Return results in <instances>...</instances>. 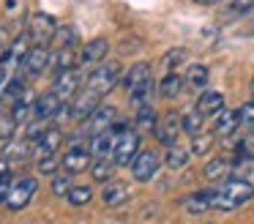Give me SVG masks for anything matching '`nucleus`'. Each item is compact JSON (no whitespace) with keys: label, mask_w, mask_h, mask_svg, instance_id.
I'll use <instances>...</instances> for the list:
<instances>
[{"label":"nucleus","mask_w":254,"mask_h":224,"mask_svg":"<svg viewBox=\"0 0 254 224\" xmlns=\"http://www.w3.org/2000/svg\"><path fill=\"white\" fill-rule=\"evenodd\" d=\"M252 197H254V186L249 180L232 178V180H224L213 191V208H219V211H235V208L252 202Z\"/></svg>","instance_id":"obj_1"},{"label":"nucleus","mask_w":254,"mask_h":224,"mask_svg":"<svg viewBox=\"0 0 254 224\" xmlns=\"http://www.w3.org/2000/svg\"><path fill=\"white\" fill-rule=\"evenodd\" d=\"M28 33H30V38H33L36 47H50L52 38H55V33H58L55 16L44 14V11L33 14V16H30V22H28Z\"/></svg>","instance_id":"obj_2"},{"label":"nucleus","mask_w":254,"mask_h":224,"mask_svg":"<svg viewBox=\"0 0 254 224\" xmlns=\"http://www.w3.org/2000/svg\"><path fill=\"white\" fill-rule=\"evenodd\" d=\"M118 82H121V63H104V66H96L93 74L88 76V90L104 96Z\"/></svg>","instance_id":"obj_3"},{"label":"nucleus","mask_w":254,"mask_h":224,"mask_svg":"<svg viewBox=\"0 0 254 224\" xmlns=\"http://www.w3.org/2000/svg\"><path fill=\"white\" fill-rule=\"evenodd\" d=\"M139 153V131L137 129H126L121 137H118V145H115V153H112V161L118 167H131V161L137 158Z\"/></svg>","instance_id":"obj_4"},{"label":"nucleus","mask_w":254,"mask_h":224,"mask_svg":"<svg viewBox=\"0 0 254 224\" xmlns=\"http://www.w3.org/2000/svg\"><path fill=\"white\" fill-rule=\"evenodd\" d=\"M36 189H39L36 178H22V180H17V183L11 186V194H8V202H6V205L11 208V211H22V208L28 205L30 200H33Z\"/></svg>","instance_id":"obj_5"},{"label":"nucleus","mask_w":254,"mask_h":224,"mask_svg":"<svg viewBox=\"0 0 254 224\" xmlns=\"http://www.w3.org/2000/svg\"><path fill=\"white\" fill-rule=\"evenodd\" d=\"M181 131H183V118H178L175 112H170L167 118L159 120V126H156V140H159L161 145L172 148V145H178Z\"/></svg>","instance_id":"obj_6"},{"label":"nucleus","mask_w":254,"mask_h":224,"mask_svg":"<svg viewBox=\"0 0 254 224\" xmlns=\"http://www.w3.org/2000/svg\"><path fill=\"white\" fill-rule=\"evenodd\" d=\"M156 172H159V156H156L153 150H139L137 158L131 161V175H134V180L145 183V180H150Z\"/></svg>","instance_id":"obj_7"},{"label":"nucleus","mask_w":254,"mask_h":224,"mask_svg":"<svg viewBox=\"0 0 254 224\" xmlns=\"http://www.w3.org/2000/svg\"><path fill=\"white\" fill-rule=\"evenodd\" d=\"M115 118H118V109L101 104V107L88 118V131H85V134H88V137H96V134H101V131H110L112 126H115Z\"/></svg>","instance_id":"obj_8"},{"label":"nucleus","mask_w":254,"mask_h":224,"mask_svg":"<svg viewBox=\"0 0 254 224\" xmlns=\"http://www.w3.org/2000/svg\"><path fill=\"white\" fill-rule=\"evenodd\" d=\"M99 107H101V96H99V93L82 90V93H77V96H74V101H71V115L77 120H88Z\"/></svg>","instance_id":"obj_9"},{"label":"nucleus","mask_w":254,"mask_h":224,"mask_svg":"<svg viewBox=\"0 0 254 224\" xmlns=\"http://www.w3.org/2000/svg\"><path fill=\"white\" fill-rule=\"evenodd\" d=\"M90 156H93V153H90V145L74 142L66 150V156H63V167H66V172H82V169H88Z\"/></svg>","instance_id":"obj_10"},{"label":"nucleus","mask_w":254,"mask_h":224,"mask_svg":"<svg viewBox=\"0 0 254 224\" xmlns=\"http://www.w3.org/2000/svg\"><path fill=\"white\" fill-rule=\"evenodd\" d=\"M118 137L115 131H101V134L90 137V153H93V158H110L112 153H115V145H118Z\"/></svg>","instance_id":"obj_11"},{"label":"nucleus","mask_w":254,"mask_h":224,"mask_svg":"<svg viewBox=\"0 0 254 224\" xmlns=\"http://www.w3.org/2000/svg\"><path fill=\"white\" fill-rule=\"evenodd\" d=\"M219 14H221V19H224V22L243 19V16L254 14V0H224Z\"/></svg>","instance_id":"obj_12"},{"label":"nucleus","mask_w":254,"mask_h":224,"mask_svg":"<svg viewBox=\"0 0 254 224\" xmlns=\"http://www.w3.org/2000/svg\"><path fill=\"white\" fill-rule=\"evenodd\" d=\"M36 118L39 120H44V118H55L58 112H61V107H63V98L58 96L55 90H50V93H44V96H39L36 98Z\"/></svg>","instance_id":"obj_13"},{"label":"nucleus","mask_w":254,"mask_h":224,"mask_svg":"<svg viewBox=\"0 0 254 224\" xmlns=\"http://www.w3.org/2000/svg\"><path fill=\"white\" fill-rule=\"evenodd\" d=\"M107 49H110L107 38H93L90 44H85V47H82V52H79V63H82V66L101 63V60L107 58Z\"/></svg>","instance_id":"obj_14"},{"label":"nucleus","mask_w":254,"mask_h":224,"mask_svg":"<svg viewBox=\"0 0 254 224\" xmlns=\"http://www.w3.org/2000/svg\"><path fill=\"white\" fill-rule=\"evenodd\" d=\"M50 60H52V55L47 52V47H33L28 52V58H25V74H30V76H36V74H41V71L50 66Z\"/></svg>","instance_id":"obj_15"},{"label":"nucleus","mask_w":254,"mask_h":224,"mask_svg":"<svg viewBox=\"0 0 254 224\" xmlns=\"http://www.w3.org/2000/svg\"><path fill=\"white\" fill-rule=\"evenodd\" d=\"M148 82H153V79H150V66H148V63H137V66H131V69H128V74H126V79H123V85H126L128 96H131L134 90L145 87Z\"/></svg>","instance_id":"obj_16"},{"label":"nucleus","mask_w":254,"mask_h":224,"mask_svg":"<svg viewBox=\"0 0 254 224\" xmlns=\"http://www.w3.org/2000/svg\"><path fill=\"white\" fill-rule=\"evenodd\" d=\"M77 87H79V71H77V69L61 71V74L55 76V93H58L61 98L77 96Z\"/></svg>","instance_id":"obj_17"},{"label":"nucleus","mask_w":254,"mask_h":224,"mask_svg":"<svg viewBox=\"0 0 254 224\" xmlns=\"http://www.w3.org/2000/svg\"><path fill=\"white\" fill-rule=\"evenodd\" d=\"M238 126H241V112L238 109H221L219 115H216V137H230L232 131H238Z\"/></svg>","instance_id":"obj_18"},{"label":"nucleus","mask_w":254,"mask_h":224,"mask_svg":"<svg viewBox=\"0 0 254 224\" xmlns=\"http://www.w3.org/2000/svg\"><path fill=\"white\" fill-rule=\"evenodd\" d=\"M194 109H199L205 118H208V115H219L221 109H224V96H221L219 90H202Z\"/></svg>","instance_id":"obj_19"},{"label":"nucleus","mask_w":254,"mask_h":224,"mask_svg":"<svg viewBox=\"0 0 254 224\" xmlns=\"http://www.w3.org/2000/svg\"><path fill=\"white\" fill-rule=\"evenodd\" d=\"M61 142H63V134L58 129H44V134L33 142V150L39 153V156H52V153L61 148Z\"/></svg>","instance_id":"obj_20"},{"label":"nucleus","mask_w":254,"mask_h":224,"mask_svg":"<svg viewBox=\"0 0 254 224\" xmlns=\"http://www.w3.org/2000/svg\"><path fill=\"white\" fill-rule=\"evenodd\" d=\"M183 208H186L189 213H194V216L210 211V208H213V191H194V194H189L186 200H183Z\"/></svg>","instance_id":"obj_21"},{"label":"nucleus","mask_w":254,"mask_h":224,"mask_svg":"<svg viewBox=\"0 0 254 224\" xmlns=\"http://www.w3.org/2000/svg\"><path fill=\"white\" fill-rule=\"evenodd\" d=\"M208 79H210V71H208V66H202V63H194V66H189V74H186V87H189V90H194V93H202L205 87H208Z\"/></svg>","instance_id":"obj_22"},{"label":"nucleus","mask_w":254,"mask_h":224,"mask_svg":"<svg viewBox=\"0 0 254 224\" xmlns=\"http://www.w3.org/2000/svg\"><path fill=\"white\" fill-rule=\"evenodd\" d=\"M156 126H159V118H156L153 104H150V107H139L137 118H134V129H137L139 134H156Z\"/></svg>","instance_id":"obj_23"},{"label":"nucleus","mask_w":254,"mask_h":224,"mask_svg":"<svg viewBox=\"0 0 254 224\" xmlns=\"http://www.w3.org/2000/svg\"><path fill=\"white\" fill-rule=\"evenodd\" d=\"M131 197V191H128V186L126 183H107L104 186V191H101V200H104V205H110V208H115V205H123V202Z\"/></svg>","instance_id":"obj_24"},{"label":"nucleus","mask_w":254,"mask_h":224,"mask_svg":"<svg viewBox=\"0 0 254 224\" xmlns=\"http://www.w3.org/2000/svg\"><path fill=\"white\" fill-rule=\"evenodd\" d=\"M205 178L208 180H224L227 175L232 172V164L227 161V158H210L208 164H205Z\"/></svg>","instance_id":"obj_25"},{"label":"nucleus","mask_w":254,"mask_h":224,"mask_svg":"<svg viewBox=\"0 0 254 224\" xmlns=\"http://www.w3.org/2000/svg\"><path fill=\"white\" fill-rule=\"evenodd\" d=\"M183 85H186V79H181V76L178 74H167L164 79H161V85H159V93L164 98H178L181 96V90H183Z\"/></svg>","instance_id":"obj_26"},{"label":"nucleus","mask_w":254,"mask_h":224,"mask_svg":"<svg viewBox=\"0 0 254 224\" xmlns=\"http://www.w3.org/2000/svg\"><path fill=\"white\" fill-rule=\"evenodd\" d=\"M50 66L61 74V71H68L74 69V47H66V49H55V55H52Z\"/></svg>","instance_id":"obj_27"},{"label":"nucleus","mask_w":254,"mask_h":224,"mask_svg":"<svg viewBox=\"0 0 254 224\" xmlns=\"http://www.w3.org/2000/svg\"><path fill=\"white\" fill-rule=\"evenodd\" d=\"M115 167L118 164L112 161V158H96V161L90 164V175H93V180H99V183H107Z\"/></svg>","instance_id":"obj_28"},{"label":"nucleus","mask_w":254,"mask_h":224,"mask_svg":"<svg viewBox=\"0 0 254 224\" xmlns=\"http://www.w3.org/2000/svg\"><path fill=\"white\" fill-rule=\"evenodd\" d=\"M189 156H191V150L172 145L170 150H167V156H164V164L170 169H183V167H186V161H189Z\"/></svg>","instance_id":"obj_29"},{"label":"nucleus","mask_w":254,"mask_h":224,"mask_svg":"<svg viewBox=\"0 0 254 224\" xmlns=\"http://www.w3.org/2000/svg\"><path fill=\"white\" fill-rule=\"evenodd\" d=\"M33 150V140H8L6 150H3V156L6 158H25L28 153Z\"/></svg>","instance_id":"obj_30"},{"label":"nucleus","mask_w":254,"mask_h":224,"mask_svg":"<svg viewBox=\"0 0 254 224\" xmlns=\"http://www.w3.org/2000/svg\"><path fill=\"white\" fill-rule=\"evenodd\" d=\"M202 123H205V115L199 112V109H191V112L183 115V131L191 137L202 134Z\"/></svg>","instance_id":"obj_31"},{"label":"nucleus","mask_w":254,"mask_h":224,"mask_svg":"<svg viewBox=\"0 0 254 224\" xmlns=\"http://www.w3.org/2000/svg\"><path fill=\"white\" fill-rule=\"evenodd\" d=\"M22 90H25L22 76H11V79L6 82V87H3V93H0V98H6V101H19V98H22Z\"/></svg>","instance_id":"obj_32"},{"label":"nucleus","mask_w":254,"mask_h":224,"mask_svg":"<svg viewBox=\"0 0 254 224\" xmlns=\"http://www.w3.org/2000/svg\"><path fill=\"white\" fill-rule=\"evenodd\" d=\"M55 49H66V47H74L77 44V30L74 27H58L55 38H52Z\"/></svg>","instance_id":"obj_33"},{"label":"nucleus","mask_w":254,"mask_h":224,"mask_svg":"<svg viewBox=\"0 0 254 224\" xmlns=\"http://www.w3.org/2000/svg\"><path fill=\"white\" fill-rule=\"evenodd\" d=\"M14 131H17V118L14 112H3L0 109V140H14Z\"/></svg>","instance_id":"obj_34"},{"label":"nucleus","mask_w":254,"mask_h":224,"mask_svg":"<svg viewBox=\"0 0 254 224\" xmlns=\"http://www.w3.org/2000/svg\"><path fill=\"white\" fill-rule=\"evenodd\" d=\"M90 197H93V191H90V186H71V191H68L66 200L71 202V205H88Z\"/></svg>","instance_id":"obj_35"},{"label":"nucleus","mask_w":254,"mask_h":224,"mask_svg":"<svg viewBox=\"0 0 254 224\" xmlns=\"http://www.w3.org/2000/svg\"><path fill=\"white\" fill-rule=\"evenodd\" d=\"M183 60H186V49H170V52L161 58V66H164V69L172 74V71H175L178 66L183 63Z\"/></svg>","instance_id":"obj_36"},{"label":"nucleus","mask_w":254,"mask_h":224,"mask_svg":"<svg viewBox=\"0 0 254 224\" xmlns=\"http://www.w3.org/2000/svg\"><path fill=\"white\" fill-rule=\"evenodd\" d=\"M210 148H213V137H210V134H197V137H194V145H191L194 156H202V153L210 150Z\"/></svg>","instance_id":"obj_37"},{"label":"nucleus","mask_w":254,"mask_h":224,"mask_svg":"<svg viewBox=\"0 0 254 224\" xmlns=\"http://www.w3.org/2000/svg\"><path fill=\"white\" fill-rule=\"evenodd\" d=\"M52 191H55L58 197H68V191H71L68 175H55V180H52Z\"/></svg>","instance_id":"obj_38"},{"label":"nucleus","mask_w":254,"mask_h":224,"mask_svg":"<svg viewBox=\"0 0 254 224\" xmlns=\"http://www.w3.org/2000/svg\"><path fill=\"white\" fill-rule=\"evenodd\" d=\"M238 112H241V123L246 126V129H254V101H246Z\"/></svg>","instance_id":"obj_39"},{"label":"nucleus","mask_w":254,"mask_h":224,"mask_svg":"<svg viewBox=\"0 0 254 224\" xmlns=\"http://www.w3.org/2000/svg\"><path fill=\"white\" fill-rule=\"evenodd\" d=\"M238 153H241V156H252V158H254V129L241 140V145H238Z\"/></svg>","instance_id":"obj_40"},{"label":"nucleus","mask_w":254,"mask_h":224,"mask_svg":"<svg viewBox=\"0 0 254 224\" xmlns=\"http://www.w3.org/2000/svg\"><path fill=\"white\" fill-rule=\"evenodd\" d=\"M58 169V156L52 153V156H41V161H39V172H44V175H52Z\"/></svg>","instance_id":"obj_41"},{"label":"nucleus","mask_w":254,"mask_h":224,"mask_svg":"<svg viewBox=\"0 0 254 224\" xmlns=\"http://www.w3.org/2000/svg\"><path fill=\"white\" fill-rule=\"evenodd\" d=\"M8 194H11V180H8V175H6V178L0 180V205L8 202Z\"/></svg>","instance_id":"obj_42"},{"label":"nucleus","mask_w":254,"mask_h":224,"mask_svg":"<svg viewBox=\"0 0 254 224\" xmlns=\"http://www.w3.org/2000/svg\"><path fill=\"white\" fill-rule=\"evenodd\" d=\"M6 58H8V44H3V33H0V66L6 63Z\"/></svg>","instance_id":"obj_43"},{"label":"nucleus","mask_w":254,"mask_h":224,"mask_svg":"<svg viewBox=\"0 0 254 224\" xmlns=\"http://www.w3.org/2000/svg\"><path fill=\"white\" fill-rule=\"evenodd\" d=\"M6 175H8V164L3 161V158H0V180L6 178Z\"/></svg>","instance_id":"obj_44"},{"label":"nucleus","mask_w":254,"mask_h":224,"mask_svg":"<svg viewBox=\"0 0 254 224\" xmlns=\"http://www.w3.org/2000/svg\"><path fill=\"white\" fill-rule=\"evenodd\" d=\"M194 3H199V5H219V3H224V0H194Z\"/></svg>","instance_id":"obj_45"},{"label":"nucleus","mask_w":254,"mask_h":224,"mask_svg":"<svg viewBox=\"0 0 254 224\" xmlns=\"http://www.w3.org/2000/svg\"><path fill=\"white\" fill-rule=\"evenodd\" d=\"M252 93H254V79H252Z\"/></svg>","instance_id":"obj_46"}]
</instances>
